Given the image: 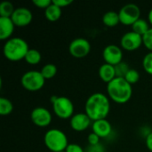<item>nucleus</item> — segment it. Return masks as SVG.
I'll return each mask as SVG.
<instances>
[{
  "label": "nucleus",
  "instance_id": "24",
  "mask_svg": "<svg viewBox=\"0 0 152 152\" xmlns=\"http://www.w3.org/2000/svg\"><path fill=\"white\" fill-rule=\"evenodd\" d=\"M130 69L131 68H129V66H128V64L126 62L121 61L120 63H118V65L115 66L116 76L118 77H125Z\"/></svg>",
  "mask_w": 152,
  "mask_h": 152
},
{
  "label": "nucleus",
  "instance_id": "25",
  "mask_svg": "<svg viewBox=\"0 0 152 152\" xmlns=\"http://www.w3.org/2000/svg\"><path fill=\"white\" fill-rule=\"evenodd\" d=\"M129 84L134 85L135 83H137L140 79V73L138 72V70L134 69H130L129 71L127 72V74L126 75V77H124Z\"/></svg>",
  "mask_w": 152,
  "mask_h": 152
},
{
  "label": "nucleus",
  "instance_id": "27",
  "mask_svg": "<svg viewBox=\"0 0 152 152\" xmlns=\"http://www.w3.org/2000/svg\"><path fill=\"white\" fill-rule=\"evenodd\" d=\"M142 42L144 46L150 51L152 52V28L149 29V31L142 36Z\"/></svg>",
  "mask_w": 152,
  "mask_h": 152
},
{
  "label": "nucleus",
  "instance_id": "1",
  "mask_svg": "<svg viewBox=\"0 0 152 152\" xmlns=\"http://www.w3.org/2000/svg\"><path fill=\"white\" fill-rule=\"evenodd\" d=\"M85 110L92 121L105 119L110 111V98L102 93H94L87 98Z\"/></svg>",
  "mask_w": 152,
  "mask_h": 152
},
{
  "label": "nucleus",
  "instance_id": "9",
  "mask_svg": "<svg viewBox=\"0 0 152 152\" xmlns=\"http://www.w3.org/2000/svg\"><path fill=\"white\" fill-rule=\"evenodd\" d=\"M142 44V36L134 31H128L125 33L120 39L121 48L128 52L136 51L141 47Z\"/></svg>",
  "mask_w": 152,
  "mask_h": 152
},
{
  "label": "nucleus",
  "instance_id": "7",
  "mask_svg": "<svg viewBox=\"0 0 152 152\" xmlns=\"http://www.w3.org/2000/svg\"><path fill=\"white\" fill-rule=\"evenodd\" d=\"M120 22L126 26H132L140 19L141 10L135 4H126L118 12Z\"/></svg>",
  "mask_w": 152,
  "mask_h": 152
},
{
  "label": "nucleus",
  "instance_id": "19",
  "mask_svg": "<svg viewBox=\"0 0 152 152\" xmlns=\"http://www.w3.org/2000/svg\"><path fill=\"white\" fill-rule=\"evenodd\" d=\"M150 28H150L149 21H147L146 20L142 19V18H140L137 21H135L132 25V31H134L141 36L145 35L149 31Z\"/></svg>",
  "mask_w": 152,
  "mask_h": 152
},
{
  "label": "nucleus",
  "instance_id": "18",
  "mask_svg": "<svg viewBox=\"0 0 152 152\" xmlns=\"http://www.w3.org/2000/svg\"><path fill=\"white\" fill-rule=\"evenodd\" d=\"M102 22L107 27H115L120 22L118 12L114 11H109L102 16Z\"/></svg>",
  "mask_w": 152,
  "mask_h": 152
},
{
  "label": "nucleus",
  "instance_id": "3",
  "mask_svg": "<svg viewBox=\"0 0 152 152\" xmlns=\"http://www.w3.org/2000/svg\"><path fill=\"white\" fill-rule=\"evenodd\" d=\"M28 47V43L21 37H11L6 40L3 47L4 57L11 61H19L25 59Z\"/></svg>",
  "mask_w": 152,
  "mask_h": 152
},
{
  "label": "nucleus",
  "instance_id": "26",
  "mask_svg": "<svg viewBox=\"0 0 152 152\" xmlns=\"http://www.w3.org/2000/svg\"><path fill=\"white\" fill-rule=\"evenodd\" d=\"M142 67L144 70L152 76V52H149L142 60Z\"/></svg>",
  "mask_w": 152,
  "mask_h": 152
},
{
  "label": "nucleus",
  "instance_id": "30",
  "mask_svg": "<svg viewBox=\"0 0 152 152\" xmlns=\"http://www.w3.org/2000/svg\"><path fill=\"white\" fill-rule=\"evenodd\" d=\"M64 152H85L84 149L77 143H69Z\"/></svg>",
  "mask_w": 152,
  "mask_h": 152
},
{
  "label": "nucleus",
  "instance_id": "8",
  "mask_svg": "<svg viewBox=\"0 0 152 152\" xmlns=\"http://www.w3.org/2000/svg\"><path fill=\"white\" fill-rule=\"evenodd\" d=\"M91 51L90 42L83 37H77L72 40L69 45V53L77 59H82L88 55Z\"/></svg>",
  "mask_w": 152,
  "mask_h": 152
},
{
  "label": "nucleus",
  "instance_id": "2",
  "mask_svg": "<svg viewBox=\"0 0 152 152\" xmlns=\"http://www.w3.org/2000/svg\"><path fill=\"white\" fill-rule=\"evenodd\" d=\"M108 97L114 102L125 104L129 102L133 94L132 85L124 77H116L111 82L107 84Z\"/></svg>",
  "mask_w": 152,
  "mask_h": 152
},
{
  "label": "nucleus",
  "instance_id": "32",
  "mask_svg": "<svg viewBox=\"0 0 152 152\" xmlns=\"http://www.w3.org/2000/svg\"><path fill=\"white\" fill-rule=\"evenodd\" d=\"M87 152H104V148L100 143L94 146H89L87 148Z\"/></svg>",
  "mask_w": 152,
  "mask_h": 152
},
{
  "label": "nucleus",
  "instance_id": "33",
  "mask_svg": "<svg viewBox=\"0 0 152 152\" xmlns=\"http://www.w3.org/2000/svg\"><path fill=\"white\" fill-rule=\"evenodd\" d=\"M145 143H146V147L147 149L152 152V132L149 133L147 135H146V138H145Z\"/></svg>",
  "mask_w": 152,
  "mask_h": 152
},
{
  "label": "nucleus",
  "instance_id": "16",
  "mask_svg": "<svg viewBox=\"0 0 152 152\" xmlns=\"http://www.w3.org/2000/svg\"><path fill=\"white\" fill-rule=\"evenodd\" d=\"M99 76L100 78L109 84L110 82H111L117 76H116V69H115V66L108 64V63H104L102 64L100 68H99Z\"/></svg>",
  "mask_w": 152,
  "mask_h": 152
},
{
  "label": "nucleus",
  "instance_id": "28",
  "mask_svg": "<svg viewBox=\"0 0 152 152\" xmlns=\"http://www.w3.org/2000/svg\"><path fill=\"white\" fill-rule=\"evenodd\" d=\"M32 3L37 7H38L40 9H45V10L53 3V1H51V0H33Z\"/></svg>",
  "mask_w": 152,
  "mask_h": 152
},
{
  "label": "nucleus",
  "instance_id": "15",
  "mask_svg": "<svg viewBox=\"0 0 152 152\" xmlns=\"http://www.w3.org/2000/svg\"><path fill=\"white\" fill-rule=\"evenodd\" d=\"M14 23L11 18L0 17V39L8 40L14 31Z\"/></svg>",
  "mask_w": 152,
  "mask_h": 152
},
{
  "label": "nucleus",
  "instance_id": "29",
  "mask_svg": "<svg viewBox=\"0 0 152 152\" xmlns=\"http://www.w3.org/2000/svg\"><path fill=\"white\" fill-rule=\"evenodd\" d=\"M100 137L95 134L94 133H91L88 137H87V141L90 144V146H94V145H97V144H100Z\"/></svg>",
  "mask_w": 152,
  "mask_h": 152
},
{
  "label": "nucleus",
  "instance_id": "34",
  "mask_svg": "<svg viewBox=\"0 0 152 152\" xmlns=\"http://www.w3.org/2000/svg\"><path fill=\"white\" fill-rule=\"evenodd\" d=\"M148 21L150 22V24L152 25V8L150 10V12L148 13Z\"/></svg>",
  "mask_w": 152,
  "mask_h": 152
},
{
  "label": "nucleus",
  "instance_id": "11",
  "mask_svg": "<svg viewBox=\"0 0 152 152\" xmlns=\"http://www.w3.org/2000/svg\"><path fill=\"white\" fill-rule=\"evenodd\" d=\"M102 57L105 63L116 66L123 61V51L116 45H109L102 51Z\"/></svg>",
  "mask_w": 152,
  "mask_h": 152
},
{
  "label": "nucleus",
  "instance_id": "12",
  "mask_svg": "<svg viewBox=\"0 0 152 152\" xmlns=\"http://www.w3.org/2000/svg\"><path fill=\"white\" fill-rule=\"evenodd\" d=\"M11 19L15 26L25 27L30 24L33 19V15L29 9L26 7H17L11 16Z\"/></svg>",
  "mask_w": 152,
  "mask_h": 152
},
{
  "label": "nucleus",
  "instance_id": "23",
  "mask_svg": "<svg viewBox=\"0 0 152 152\" xmlns=\"http://www.w3.org/2000/svg\"><path fill=\"white\" fill-rule=\"evenodd\" d=\"M41 73L43 77L46 79H51L57 74V67L53 63H47L41 69Z\"/></svg>",
  "mask_w": 152,
  "mask_h": 152
},
{
  "label": "nucleus",
  "instance_id": "10",
  "mask_svg": "<svg viewBox=\"0 0 152 152\" xmlns=\"http://www.w3.org/2000/svg\"><path fill=\"white\" fill-rule=\"evenodd\" d=\"M31 121L34 125L39 127L48 126L53 119L51 112L45 107H37L35 108L30 114Z\"/></svg>",
  "mask_w": 152,
  "mask_h": 152
},
{
  "label": "nucleus",
  "instance_id": "6",
  "mask_svg": "<svg viewBox=\"0 0 152 152\" xmlns=\"http://www.w3.org/2000/svg\"><path fill=\"white\" fill-rule=\"evenodd\" d=\"M52 104L54 114L61 119L71 118L74 115V104L68 97L58 96Z\"/></svg>",
  "mask_w": 152,
  "mask_h": 152
},
{
  "label": "nucleus",
  "instance_id": "4",
  "mask_svg": "<svg viewBox=\"0 0 152 152\" xmlns=\"http://www.w3.org/2000/svg\"><path fill=\"white\" fill-rule=\"evenodd\" d=\"M44 142L52 152H63L68 147L69 141L64 132L57 128L49 129L44 135Z\"/></svg>",
  "mask_w": 152,
  "mask_h": 152
},
{
  "label": "nucleus",
  "instance_id": "20",
  "mask_svg": "<svg viewBox=\"0 0 152 152\" xmlns=\"http://www.w3.org/2000/svg\"><path fill=\"white\" fill-rule=\"evenodd\" d=\"M42 59V55L40 53V52L37 49H29L25 56V61L27 63L30 64V65H36L38 64L41 61Z\"/></svg>",
  "mask_w": 152,
  "mask_h": 152
},
{
  "label": "nucleus",
  "instance_id": "17",
  "mask_svg": "<svg viewBox=\"0 0 152 152\" xmlns=\"http://www.w3.org/2000/svg\"><path fill=\"white\" fill-rule=\"evenodd\" d=\"M45 16L49 21H56L61 16V8L58 5L52 3L45 10Z\"/></svg>",
  "mask_w": 152,
  "mask_h": 152
},
{
  "label": "nucleus",
  "instance_id": "14",
  "mask_svg": "<svg viewBox=\"0 0 152 152\" xmlns=\"http://www.w3.org/2000/svg\"><path fill=\"white\" fill-rule=\"evenodd\" d=\"M92 130L93 133L97 134L101 139L107 138L112 132V126L106 118L100 119L93 122Z\"/></svg>",
  "mask_w": 152,
  "mask_h": 152
},
{
  "label": "nucleus",
  "instance_id": "13",
  "mask_svg": "<svg viewBox=\"0 0 152 152\" xmlns=\"http://www.w3.org/2000/svg\"><path fill=\"white\" fill-rule=\"evenodd\" d=\"M92 123V119L85 113L80 112L74 114L69 121L71 128L76 132H83L86 131Z\"/></svg>",
  "mask_w": 152,
  "mask_h": 152
},
{
  "label": "nucleus",
  "instance_id": "31",
  "mask_svg": "<svg viewBox=\"0 0 152 152\" xmlns=\"http://www.w3.org/2000/svg\"><path fill=\"white\" fill-rule=\"evenodd\" d=\"M72 0H53V3L56 5H58L59 7L62 8V7H66L69 4H72Z\"/></svg>",
  "mask_w": 152,
  "mask_h": 152
},
{
  "label": "nucleus",
  "instance_id": "5",
  "mask_svg": "<svg viewBox=\"0 0 152 152\" xmlns=\"http://www.w3.org/2000/svg\"><path fill=\"white\" fill-rule=\"evenodd\" d=\"M20 83L26 90L36 92L43 88L45 83V78L43 77L41 71L29 70L22 75L20 78Z\"/></svg>",
  "mask_w": 152,
  "mask_h": 152
},
{
  "label": "nucleus",
  "instance_id": "21",
  "mask_svg": "<svg viewBox=\"0 0 152 152\" xmlns=\"http://www.w3.org/2000/svg\"><path fill=\"white\" fill-rule=\"evenodd\" d=\"M13 110L12 102L4 97H0V115L8 116Z\"/></svg>",
  "mask_w": 152,
  "mask_h": 152
},
{
  "label": "nucleus",
  "instance_id": "22",
  "mask_svg": "<svg viewBox=\"0 0 152 152\" xmlns=\"http://www.w3.org/2000/svg\"><path fill=\"white\" fill-rule=\"evenodd\" d=\"M15 8L13 4L9 1H3L0 4V17L11 18Z\"/></svg>",
  "mask_w": 152,
  "mask_h": 152
}]
</instances>
